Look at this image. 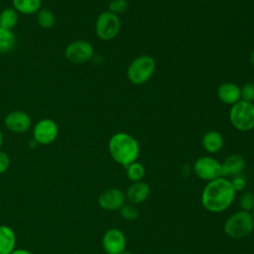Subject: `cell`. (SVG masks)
<instances>
[{
    "instance_id": "6da1fadb",
    "label": "cell",
    "mask_w": 254,
    "mask_h": 254,
    "mask_svg": "<svg viewBox=\"0 0 254 254\" xmlns=\"http://www.w3.org/2000/svg\"><path fill=\"white\" fill-rule=\"evenodd\" d=\"M236 191L225 177L210 181L201 192V204L210 212H222L233 202Z\"/></svg>"
},
{
    "instance_id": "7a4b0ae2",
    "label": "cell",
    "mask_w": 254,
    "mask_h": 254,
    "mask_svg": "<svg viewBox=\"0 0 254 254\" xmlns=\"http://www.w3.org/2000/svg\"><path fill=\"white\" fill-rule=\"evenodd\" d=\"M108 151L111 158L123 167L137 161L140 154L138 141L131 135L118 132L108 142Z\"/></svg>"
},
{
    "instance_id": "3957f363",
    "label": "cell",
    "mask_w": 254,
    "mask_h": 254,
    "mask_svg": "<svg viewBox=\"0 0 254 254\" xmlns=\"http://www.w3.org/2000/svg\"><path fill=\"white\" fill-rule=\"evenodd\" d=\"M254 229V220L250 212L239 210L231 214L225 221L223 230L232 239L247 237Z\"/></svg>"
},
{
    "instance_id": "277c9868",
    "label": "cell",
    "mask_w": 254,
    "mask_h": 254,
    "mask_svg": "<svg viewBox=\"0 0 254 254\" xmlns=\"http://www.w3.org/2000/svg\"><path fill=\"white\" fill-rule=\"evenodd\" d=\"M155 68V60L151 56L143 55L131 62L127 68V77L133 84H144L152 77Z\"/></svg>"
},
{
    "instance_id": "5b68a950",
    "label": "cell",
    "mask_w": 254,
    "mask_h": 254,
    "mask_svg": "<svg viewBox=\"0 0 254 254\" xmlns=\"http://www.w3.org/2000/svg\"><path fill=\"white\" fill-rule=\"evenodd\" d=\"M229 120L232 126L242 132L254 128V104L243 100L231 105Z\"/></svg>"
},
{
    "instance_id": "8992f818",
    "label": "cell",
    "mask_w": 254,
    "mask_h": 254,
    "mask_svg": "<svg viewBox=\"0 0 254 254\" xmlns=\"http://www.w3.org/2000/svg\"><path fill=\"white\" fill-rule=\"evenodd\" d=\"M121 27L120 19L117 15L105 11L99 14L95 22V32L99 39L103 41H110L114 39Z\"/></svg>"
},
{
    "instance_id": "52a82bcc",
    "label": "cell",
    "mask_w": 254,
    "mask_h": 254,
    "mask_svg": "<svg viewBox=\"0 0 254 254\" xmlns=\"http://www.w3.org/2000/svg\"><path fill=\"white\" fill-rule=\"evenodd\" d=\"M94 50L92 45L84 40H76L69 43L65 50L64 56L66 60L73 64H84L93 57Z\"/></svg>"
},
{
    "instance_id": "ba28073f",
    "label": "cell",
    "mask_w": 254,
    "mask_h": 254,
    "mask_svg": "<svg viewBox=\"0 0 254 254\" xmlns=\"http://www.w3.org/2000/svg\"><path fill=\"white\" fill-rule=\"evenodd\" d=\"M59 135V127L56 121L50 118L39 120L33 129L34 140L40 145H50L56 141Z\"/></svg>"
},
{
    "instance_id": "9c48e42d",
    "label": "cell",
    "mask_w": 254,
    "mask_h": 254,
    "mask_svg": "<svg viewBox=\"0 0 254 254\" xmlns=\"http://www.w3.org/2000/svg\"><path fill=\"white\" fill-rule=\"evenodd\" d=\"M193 170L195 175L199 179L207 182L222 177L221 163L209 156H203L198 158L193 165Z\"/></svg>"
},
{
    "instance_id": "30bf717a",
    "label": "cell",
    "mask_w": 254,
    "mask_h": 254,
    "mask_svg": "<svg viewBox=\"0 0 254 254\" xmlns=\"http://www.w3.org/2000/svg\"><path fill=\"white\" fill-rule=\"evenodd\" d=\"M102 247L107 254H122L126 250L125 234L118 228H110L103 234Z\"/></svg>"
},
{
    "instance_id": "8fae6325",
    "label": "cell",
    "mask_w": 254,
    "mask_h": 254,
    "mask_svg": "<svg viewBox=\"0 0 254 254\" xmlns=\"http://www.w3.org/2000/svg\"><path fill=\"white\" fill-rule=\"evenodd\" d=\"M4 124L9 131L21 134L27 132L31 128L32 118L27 112L16 110L6 115L4 119Z\"/></svg>"
},
{
    "instance_id": "7c38bea8",
    "label": "cell",
    "mask_w": 254,
    "mask_h": 254,
    "mask_svg": "<svg viewBox=\"0 0 254 254\" xmlns=\"http://www.w3.org/2000/svg\"><path fill=\"white\" fill-rule=\"evenodd\" d=\"M125 193L117 189L110 188L103 190L98 196V204L101 208L109 211L119 210L125 203Z\"/></svg>"
},
{
    "instance_id": "4fadbf2b",
    "label": "cell",
    "mask_w": 254,
    "mask_h": 254,
    "mask_svg": "<svg viewBox=\"0 0 254 254\" xmlns=\"http://www.w3.org/2000/svg\"><path fill=\"white\" fill-rule=\"evenodd\" d=\"M245 165L246 163L242 156L238 154L229 155L221 163V175L222 177L241 175L242 171L245 169Z\"/></svg>"
},
{
    "instance_id": "5bb4252c",
    "label": "cell",
    "mask_w": 254,
    "mask_h": 254,
    "mask_svg": "<svg viewBox=\"0 0 254 254\" xmlns=\"http://www.w3.org/2000/svg\"><path fill=\"white\" fill-rule=\"evenodd\" d=\"M150 193V187L145 182L133 183L126 190L125 197L131 204H140L147 199Z\"/></svg>"
},
{
    "instance_id": "9a60e30c",
    "label": "cell",
    "mask_w": 254,
    "mask_h": 254,
    "mask_svg": "<svg viewBox=\"0 0 254 254\" xmlns=\"http://www.w3.org/2000/svg\"><path fill=\"white\" fill-rule=\"evenodd\" d=\"M218 99L228 105H233L241 100L240 87L233 82H224L217 89Z\"/></svg>"
},
{
    "instance_id": "2e32d148",
    "label": "cell",
    "mask_w": 254,
    "mask_h": 254,
    "mask_svg": "<svg viewBox=\"0 0 254 254\" xmlns=\"http://www.w3.org/2000/svg\"><path fill=\"white\" fill-rule=\"evenodd\" d=\"M15 231L8 225H0V254H10L16 246Z\"/></svg>"
},
{
    "instance_id": "e0dca14e",
    "label": "cell",
    "mask_w": 254,
    "mask_h": 254,
    "mask_svg": "<svg viewBox=\"0 0 254 254\" xmlns=\"http://www.w3.org/2000/svg\"><path fill=\"white\" fill-rule=\"evenodd\" d=\"M201 144L203 149L207 153L213 154V153H217L222 149L224 141H223V137L219 132L211 130V131H207L203 135Z\"/></svg>"
},
{
    "instance_id": "ac0fdd59",
    "label": "cell",
    "mask_w": 254,
    "mask_h": 254,
    "mask_svg": "<svg viewBox=\"0 0 254 254\" xmlns=\"http://www.w3.org/2000/svg\"><path fill=\"white\" fill-rule=\"evenodd\" d=\"M13 8L21 14H37L41 10L42 0H12Z\"/></svg>"
},
{
    "instance_id": "d6986e66",
    "label": "cell",
    "mask_w": 254,
    "mask_h": 254,
    "mask_svg": "<svg viewBox=\"0 0 254 254\" xmlns=\"http://www.w3.org/2000/svg\"><path fill=\"white\" fill-rule=\"evenodd\" d=\"M16 46V36L12 30L0 27V54L11 52Z\"/></svg>"
},
{
    "instance_id": "ffe728a7",
    "label": "cell",
    "mask_w": 254,
    "mask_h": 254,
    "mask_svg": "<svg viewBox=\"0 0 254 254\" xmlns=\"http://www.w3.org/2000/svg\"><path fill=\"white\" fill-rule=\"evenodd\" d=\"M19 19L18 12L14 8H5L0 12V27L13 30Z\"/></svg>"
},
{
    "instance_id": "44dd1931",
    "label": "cell",
    "mask_w": 254,
    "mask_h": 254,
    "mask_svg": "<svg viewBox=\"0 0 254 254\" xmlns=\"http://www.w3.org/2000/svg\"><path fill=\"white\" fill-rule=\"evenodd\" d=\"M126 168V175H127V178L132 181L133 183H136V182H140L142 181V179L144 178L145 176V168L144 166L135 161L133 163H131L130 165H128Z\"/></svg>"
},
{
    "instance_id": "7402d4cb",
    "label": "cell",
    "mask_w": 254,
    "mask_h": 254,
    "mask_svg": "<svg viewBox=\"0 0 254 254\" xmlns=\"http://www.w3.org/2000/svg\"><path fill=\"white\" fill-rule=\"evenodd\" d=\"M37 23L43 29H51L56 23V17L51 10L41 9L37 13Z\"/></svg>"
},
{
    "instance_id": "603a6c76",
    "label": "cell",
    "mask_w": 254,
    "mask_h": 254,
    "mask_svg": "<svg viewBox=\"0 0 254 254\" xmlns=\"http://www.w3.org/2000/svg\"><path fill=\"white\" fill-rule=\"evenodd\" d=\"M120 215L129 221H134L139 218L138 208L131 203H124L123 206L119 209Z\"/></svg>"
},
{
    "instance_id": "cb8c5ba5",
    "label": "cell",
    "mask_w": 254,
    "mask_h": 254,
    "mask_svg": "<svg viewBox=\"0 0 254 254\" xmlns=\"http://www.w3.org/2000/svg\"><path fill=\"white\" fill-rule=\"evenodd\" d=\"M239 206L241 210L252 211L254 208V193L251 191L243 192L239 197Z\"/></svg>"
},
{
    "instance_id": "d4e9b609",
    "label": "cell",
    "mask_w": 254,
    "mask_h": 254,
    "mask_svg": "<svg viewBox=\"0 0 254 254\" xmlns=\"http://www.w3.org/2000/svg\"><path fill=\"white\" fill-rule=\"evenodd\" d=\"M108 8H109L108 10L109 12L118 16L127 11L128 2L127 0H111L108 5Z\"/></svg>"
},
{
    "instance_id": "484cf974",
    "label": "cell",
    "mask_w": 254,
    "mask_h": 254,
    "mask_svg": "<svg viewBox=\"0 0 254 254\" xmlns=\"http://www.w3.org/2000/svg\"><path fill=\"white\" fill-rule=\"evenodd\" d=\"M240 98L243 101L253 103L254 101V83L246 82L240 87Z\"/></svg>"
},
{
    "instance_id": "4316f807",
    "label": "cell",
    "mask_w": 254,
    "mask_h": 254,
    "mask_svg": "<svg viewBox=\"0 0 254 254\" xmlns=\"http://www.w3.org/2000/svg\"><path fill=\"white\" fill-rule=\"evenodd\" d=\"M230 182H231V185H232V187H233V189H234L235 191H241V190H243L245 189V187H246V180H245V178H244L243 176H241V175L234 176L233 179H232V181H230Z\"/></svg>"
},
{
    "instance_id": "83f0119b",
    "label": "cell",
    "mask_w": 254,
    "mask_h": 254,
    "mask_svg": "<svg viewBox=\"0 0 254 254\" xmlns=\"http://www.w3.org/2000/svg\"><path fill=\"white\" fill-rule=\"evenodd\" d=\"M10 166V158L7 153L0 150V174H4Z\"/></svg>"
},
{
    "instance_id": "f1b7e54d",
    "label": "cell",
    "mask_w": 254,
    "mask_h": 254,
    "mask_svg": "<svg viewBox=\"0 0 254 254\" xmlns=\"http://www.w3.org/2000/svg\"><path fill=\"white\" fill-rule=\"evenodd\" d=\"M10 254H33L31 251L27 250V249H23V248H18V249H14Z\"/></svg>"
},
{
    "instance_id": "f546056e",
    "label": "cell",
    "mask_w": 254,
    "mask_h": 254,
    "mask_svg": "<svg viewBox=\"0 0 254 254\" xmlns=\"http://www.w3.org/2000/svg\"><path fill=\"white\" fill-rule=\"evenodd\" d=\"M250 64L251 65L254 67V50L251 52L250 54Z\"/></svg>"
},
{
    "instance_id": "4dcf8cb0",
    "label": "cell",
    "mask_w": 254,
    "mask_h": 254,
    "mask_svg": "<svg viewBox=\"0 0 254 254\" xmlns=\"http://www.w3.org/2000/svg\"><path fill=\"white\" fill-rule=\"evenodd\" d=\"M2 145H3V134H2V131L0 129V149H1Z\"/></svg>"
},
{
    "instance_id": "1f68e13d",
    "label": "cell",
    "mask_w": 254,
    "mask_h": 254,
    "mask_svg": "<svg viewBox=\"0 0 254 254\" xmlns=\"http://www.w3.org/2000/svg\"><path fill=\"white\" fill-rule=\"evenodd\" d=\"M122 254H131V253H130V252H128L127 250H125V251H124Z\"/></svg>"
},
{
    "instance_id": "d6a6232c",
    "label": "cell",
    "mask_w": 254,
    "mask_h": 254,
    "mask_svg": "<svg viewBox=\"0 0 254 254\" xmlns=\"http://www.w3.org/2000/svg\"><path fill=\"white\" fill-rule=\"evenodd\" d=\"M251 215H252V217H253V220H254V208H253V210H252V212H251Z\"/></svg>"
}]
</instances>
